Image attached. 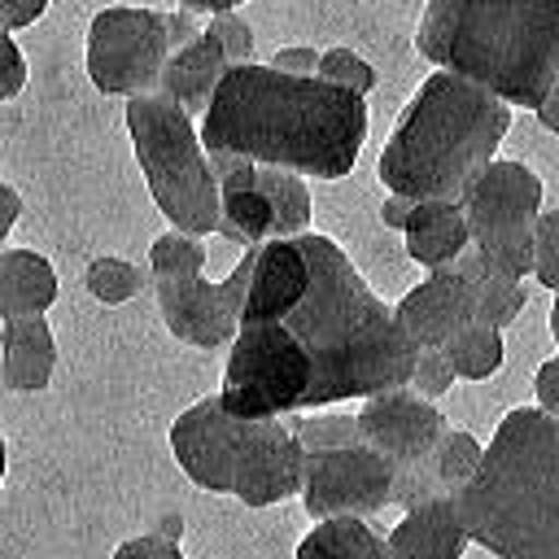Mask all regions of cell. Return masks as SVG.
Masks as SVG:
<instances>
[{"label":"cell","mask_w":559,"mask_h":559,"mask_svg":"<svg viewBox=\"0 0 559 559\" xmlns=\"http://www.w3.org/2000/svg\"><path fill=\"white\" fill-rule=\"evenodd\" d=\"M402 236H406L411 262H419L428 271H445L472 249V227H467L463 201H415Z\"/></svg>","instance_id":"9a60e30c"},{"label":"cell","mask_w":559,"mask_h":559,"mask_svg":"<svg viewBox=\"0 0 559 559\" xmlns=\"http://www.w3.org/2000/svg\"><path fill=\"white\" fill-rule=\"evenodd\" d=\"M454 271L472 284V293H476V319H480V323L507 328V323H515V319L524 314V306H528L524 284H520V280H511L507 271H498V266H493L476 245L454 262Z\"/></svg>","instance_id":"ffe728a7"},{"label":"cell","mask_w":559,"mask_h":559,"mask_svg":"<svg viewBox=\"0 0 559 559\" xmlns=\"http://www.w3.org/2000/svg\"><path fill=\"white\" fill-rule=\"evenodd\" d=\"M537 122H542L546 131H555V135H559V74H555L550 96H546V100H542V109H537Z\"/></svg>","instance_id":"f35d334b"},{"label":"cell","mask_w":559,"mask_h":559,"mask_svg":"<svg viewBox=\"0 0 559 559\" xmlns=\"http://www.w3.org/2000/svg\"><path fill=\"white\" fill-rule=\"evenodd\" d=\"M114 559H183V550H179V542H170L162 533H140V537H127L114 550Z\"/></svg>","instance_id":"4dcf8cb0"},{"label":"cell","mask_w":559,"mask_h":559,"mask_svg":"<svg viewBox=\"0 0 559 559\" xmlns=\"http://www.w3.org/2000/svg\"><path fill=\"white\" fill-rule=\"evenodd\" d=\"M393 314L415 349H441L454 332L476 323V293L454 266H445V271H432L428 280H419L393 306Z\"/></svg>","instance_id":"4fadbf2b"},{"label":"cell","mask_w":559,"mask_h":559,"mask_svg":"<svg viewBox=\"0 0 559 559\" xmlns=\"http://www.w3.org/2000/svg\"><path fill=\"white\" fill-rule=\"evenodd\" d=\"M205 31L223 44V52H227L231 66H249L253 61V26L240 13H214Z\"/></svg>","instance_id":"f546056e"},{"label":"cell","mask_w":559,"mask_h":559,"mask_svg":"<svg viewBox=\"0 0 559 559\" xmlns=\"http://www.w3.org/2000/svg\"><path fill=\"white\" fill-rule=\"evenodd\" d=\"M245 0H179V9H188V13H236Z\"/></svg>","instance_id":"ab89813d"},{"label":"cell","mask_w":559,"mask_h":559,"mask_svg":"<svg viewBox=\"0 0 559 559\" xmlns=\"http://www.w3.org/2000/svg\"><path fill=\"white\" fill-rule=\"evenodd\" d=\"M472 245L511 280L533 275V240L542 223V179L511 157H498L463 197Z\"/></svg>","instance_id":"ba28073f"},{"label":"cell","mask_w":559,"mask_h":559,"mask_svg":"<svg viewBox=\"0 0 559 559\" xmlns=\"http://www.w3.org/2000/svg\"><path fill=\"white\" fill-rule=\"evenodd\" d=\"M148 271L153 280H192L205 271V245L201 236H188V231H162L153 245H148Z\"/></svg>","instance_id":"d4e9b609"},{"label":"cell","mask_w":559,"mask_h":559,"mask_svg":"<svg viewBox=\"0 0 559 559\" xmlns=\"http://www.w3.org/2000/svg\"><path fill=\"white\" fill-rule=\"evenodd\" d=\"M236 245H266L275 240V210L258 179L249 188H223V231Z\"/></svg>","instance_id":"7402d4cb"},{"label":"cell","mask_w":559,"mask_h":559,"mask_svg":"<svg viewBox=\"0 0 559 559\" xmlns=\"http://www.w3.org/2000/svg\"><path fill=\"white\" fill-rule=\"evenodd\" d=\"M297 559H397L389 533H376L367 515H336L319 520L301 542Z\"/></svg>","instance_id":"d6986e66"},{"label":"cell","mask_w":559,"mask_h":559,"mask_svg":"<svg viewBox=\"0 0 559 559\" xmlns=\"http://www.w3.org/2000/svg\"><path fill=\"white\" fill-rule=\"evenodd\" d=\"M319 61H323V52H314V48H306V44H288V48H280L266 66L284 70V74H297V79H310V74H319Z\"/></svg>","instance_id":"1f68e13d"},{"label":"cell","mask_w":559,"mask_h":559,"mask_svg":"<svg viewBox=\"0 0 559 559\" xmlns=\"http://www.w3.org/2000/svg\"><path fill=\"white\" fill-rule=\"evenodd\" d=\"M389 546L397 559H463L472 533L459 515L454 493H445L402 511V520L389 528Z\"/></svg>","instance_id":"5bb4252c"},{"label":"cell","mask_w":559,"mask_h":559,"mask_svg":"<svg viewBox=\"0 0 559 559\" xmlns=\"http://www.w3.org/2000/svg\"><path fill=\"white\" fill-rule=\"evenodd\" d=\"M4 57H9V66H4L0 96H4V100H13V96L22 92V83H26V57H22V48H17V39H13V35H4Z\"/></svg>","instance_id":"836d02e7"},{"label":"cell","mask_w":559,"mask_h":559,"mask_svg":"<svg viewBox=\"0 0 559 559\" xmlns=\"http://www.w3.org/2000/svg\"><path fill=\"white\" fill-rule=\"evenodd\" d=\"M227 70H231V61H227L223 44L205 31L201 39H192L188 48H179L166 61V74H162V87L157 92H166L170 100H179L192 118L197 114L205 118V109H210V100H214V92H218V83H223Z\"/></svg>","instance_id":"e0dca14e"},{"label":"cell","mask_w":559,"mask_h":559,"mask_svg":"<svg viewBox=\"0 0 559 559\" xmlns=\"http://www.w3.org/2000/svg\"><path fill=\"white\" fill-rule=\"evenodd\" d=\"M454 502L489 555L559 559V419L542 406L507 411Z\"/></svg>","instance_id":"277c9868"},{"label":"cell","mask_w":559,"mask_h":559,"mask_svg":"<svg viewBox=\"0 0 559 559\" xmlns=\"http://www.w3.org/2000/svg\"><path fill=\"white\" fill-rule=\"evenodd\" d=\"M511 105L489 87L432 70L380 153V183L411 201H463L498 162Z\"/></svg>","instance_id":"3957f363"},{"label":"cell","mask_w":559,"mask_h":559,"mask_svg":"<svg viewBox=\"0 0 559 559\" xmlns=\"http://www.w3.org/2000/svg\"><path fill=\"white\" fill-rule=\"evenodd\" d=\"M441 354L450 358V367H454L459 380H489V376H498L502 362H507L502 328L476 319V323H467L463 332H454V336L441 345Z\"/></svg>","instance_id":"44dd1931"},{"label":"cell","mask_w":559,"mask_h":559,"mask_svg":"<svg viewBox=\"0 0 559 559\" xmlns=\"http://www.w3.org/2000/svg\"><path fill=\"white\" fill-rule=\"evenodd\" d=\"M166 31H170V48H175V52H179V48H188L192 39H201V35H205V26H197V13H188V9L166 13Z\"/></svg>","instance_id":"d590c367"},{"label":"cell","mask_w":559,"mask_h":559,"mask_svg":"<svg viewBox=\"0 0 559 559\" xmlns=\"http://www.w3.org/2000/svg\"><path fill=\"white\" fill-rule=\"evenodd\" d=\"M249 249L253 280L218 389L231 415L280 419L411 384L419 349L332 236Z\"/></svg>","instance_id":"6da1fadb"},{"label":"cell","mask_w":559,"mask_h":559,"mask_svg":"<svg viewBox=\"0 0 559 559\" xmlns=\"http://www.w3.org/2000/svg\"><path fill=\"white\" fill-rule=\"evenodd\" d=\"M57 301V271L35 249H4L0 253V314H44Z\"/></svg>","instance_id":"ac0fdd59"},{"label":"cell","mask_w":559,"mask_h":559,"mask_svg":"<svg viewBox=\"0 0 559 559\" xmlns=\"http://www.w3.org/2000/svg\"><path fill=\"white\" fill-rule=\"evenodd\" d=\"M459 376H454V367H450V358L441 354V349H419L415 354V367H411V384L406 389H415L419 397H441L450 384H454Z\"/></svg>","instance_id":"f1b7e54d"},{"label":"cell","mask_w":559,"mask_h":559,"mask_svg":"<svg viewBox=\"0 0 559 559\" xmlns=\"http://www.w3.org/2000/svg\"><path fill=\"white\" fill-rule=\"evenodd\" d=\"M258 188L266 192L271 210H275V240L301 236L310 227V188L297 170L284 166H258Z\"/></svg>","instance_id":"603a6c76"},{"label":"cell","mask_w":559,"mask_h":559,"mask_svg":"<svg viewBox=\"0 0 559 559\" xmlns=\"http://www.w3.org/2000/svg\"><path fill=\"white\" fill-rule=\"evenodd\" d=\"M397 498V467L371 445H336L306 454V485L301 507L306 515L336 520V515H376Z\"/></svg>","instance_id":"30bf717a"},{"label":"cell","mask_w":559,"mask_h":559,"mask_svg":"<svg viewBox=\"0 0 559 559\" xmlns=\"http://www.w3.org/2000/svg\"><path fill=\"white\" fill-rule=\"evenodd\" d=\"M210 153L284 166L314 179L354 170L367 140V100L319 74L297 79L275 66H231L201 118Z\"/></svg>","instance_id":"7a4b0ae2"},{"label":"cell","mask_w":559,"mask_h":559,"mask_svg":"<svg viewBox=\"0 0 559 559\" xmlns=\"http://www.w3.org/2000/svg\"><path fill=\"white\" fill-rule=\"evenodd\" d=\"M4 345V389L13 393H39L52 380L57 367V341L44 314H17L0 328Z\"/></svg>","instance_id":"2e32d148"},{"label":"cell","mask_w":559,"mask_h":559,"mask_svg":"<svg viewBox=\"0 0 559 559\" xmlns=\"http://www.w3.org/2000/svg\"><path fill=\"white\" fill-rule=\"evenodd\" d=\"M319 79H328V83H336L345 92H358V96H367L376 87L371 61L358 57V52H349V48H328L323 61H319Z\"/></svg>","instance_id":"4316f807"},{"label":"cell","mask_w":559,"mask_h":559,"mask_svg":"<svg viewBox=\"0 0 559 559\" xmlns=\"http://www.w3.org/2000/svg\"><path fill=\"white\" fill-rule=\"evenodd\" d=\"M175 57L166 13L109 4L87 22V79L105 96H144L162 87L166 61Z\"/></svg>","instance_id":"9c48e42d"},{"label":"cell","mask_w":559,"mask_h":559,"mask_svg":"<svg viewBox=\"0 0 559 559\" xmlns=\"http://www.w3.org/2000/svg\"><path fill=\"white\" fill-rule=\"evenodd\" d=\"M0 4H4V31L9 35L31 26V22H39L44 9H48V0H0Z\"/></svg>","instance_id":"e575fe53"},{"label":"cell","mask_w":559,"mask_h":559,"mask_svg":"<svg viewBox=\"0 0 559 559\" xmlns=\"http://www.w3.org/2000/svg\"><path fill=\"white\" fill-rule=\"evenodd\" d=\"M293 432L297 441L310 450H336V445H367L362 441V428H358V415H306V419H293Z\"/></svg>","instance_id":"484cf974"},{"label":"cell","mask_w":559,"mask_h":559,"mask_svg":"<svg viewBox=\"0 0 559 559\" xmlns=\"http://www.w3.org/2000/svg\"><path fill=\"white\" fill-rule=\"evenodd\" d=\"M411 210H415V201H411V197H397V192H389V197H384V205H380V223H384V227H397V231H406V223H411Z\"/></svg>","instance_id":"8d00e7d4"},{"label":"cell","mask_w":559,"mask_h":559,"mask_svg":"<svg viewBox=\"0 0 559 559\" xmlns=\"http://www.w3.org/2000/svg\"><path fill=\"white\" fill-rule=\"evenodd\" d=\"M0 197H4V223H0V236H9V231H13V223L22 218V197H17V188H13V183H4V188H0Z\"/></svg>","instance_id":"74e56055"},{"label":"cell","mask_w":559,"mask_h":559,"mask_svg":"<svg viewBox=\"0 0 559 559\" xmlns=\"http://www.w3.org/2000/svg\"><path fill=\"white\" fill-rule=\"evenodd\" d=\"M533 393H537V406H542L546 415L559 419V358H546V362L537 367V376H533Z\"/></svg>","instance_id":"d6a6232c"},{"label":"cell","mask_w":559,"mask_h":559,"mask_svg":"<svg viewBox=\"0 0 559 559\" xmlns=\"http://www.w3.org/2000/svg\"><path fill=\"white\" fill-rule=\"evenodd\" d=\"M253 280V249L231 266L227 280L210 284L205 275L192 280H153L157 284V310L175 341L197 349H223L240 336V310Z\"/></svg>","instance_id":"8fae6325"},{"label":"cell","mask_w":559,"mask_h":559,"mask_svg":"<svg viewBox=\"0 0 559 559\" xmlns=\"http://www.w3.org/2000/svg\"><path fill=\"white\" fill-rule=\"evenodd\" d=\"M415 48L537 114L559 74V0H428Z\"/></svg>","instance_id":"5b68a950"},{"label":"cell","mask_w":559,"mask_h":559,"mask_svg":"<svg viewBox=\"0 0 559 559\" xmlns=\"http://www.w3.org/2000/svg\"><path fill=\"white\" fill-rule=\"evenodd\" d=\"M358 428H362V441L380 450L397 472L424 463L450 432L445 415L415 389H389L367 397L358 411Z\"/></svg>","instance_id":"7c38bea8"},{"label":"cell","mask_w":559,"mask_h":559,"mask_svg":"<svg viewBox=\"0 0 559 559\" xmlns=\"http://www.w3.org/2000/svg\"><path fill=\"white\" fill-rule=\"evenodd\" d=\"M550 336H555V345H559V293H555V306H550Z\"/></svg>","instance_id":"60d3db41"},{"label":"cell","mask_w":559,"mask_h":559,"mask_svg":"<svg viewBox=\"0 0 559 559\" xmlns=\"http://www.w3.org/2000/svg\"><path fill=\"white\" fill-rule=\"evenodd\" d=\"M170 454L205 493H231L245 507L301 498L306 445L284 419H240L223 397H201L170 424Z\"/></svg>","instance_id":"8992f818"},{"label":"cell","mask_w":559,"mask_h":559,"mask_svg":"<svg viewBox=\"0 0 559 559\" xmlns=\"http://www.w3.org/2000/svg\"><path fill=\"white\" fill-rule=\"evenodd\" d=\"M148 266L140 262H127V258H92L87 271H83V288L100 301V306H122L131 297H140L148 288Z\"/></svg>","instance_id":"cb8c5ba5"},{"label":"cell","mask_w":559,"mask_h":559,"mask_svg":"<svg viewBox=\"0 0 559 559\" xmlns=\"http://www.w3.org/2000/svg\"><path fill=\"white\" fill-rule=\"evenodd\" d=\"M127 135L148 197L166 214V223L188 236H218L223 188L210 166L205 140L192 127V114L166 92H144L127 100Z\"/></svg>","instance_id":"52a82bcc"},{"label":"cell","mask_w":559,"mask_h":559,"mask_svg":"<svg viewBox=\"0 0 559 559\" xmlns=\"http://www.w3.org/2000/svg\"><path fill=\"white\" fill-rule=\"evenodd\" d=\"M533 280L559 293V210H542L537 240H533Z\"/></svg>","instance_id":"83f0119b"}]
</instances>
